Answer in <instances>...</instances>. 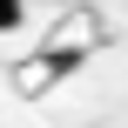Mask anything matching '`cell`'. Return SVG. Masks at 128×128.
<instances>
[{
	"instance_id": "1",
	"label": "cell",
	"mask_w": 128,
	"mask_h": 128,
	"mask_svg": "<svg viewBox=\"0 0 128 128\" xmlns=\"http://www.w3.org/2000/svg\"><path fill=\"white\" fill-rule=\"evenodd\" d=\"M20 20H27V0H0V34H14Z\"/></svg>"
}]
</instances>
